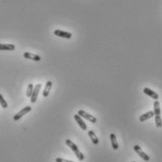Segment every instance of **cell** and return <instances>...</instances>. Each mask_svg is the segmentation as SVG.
<instances>
[{
  "label": "cell",
  "instance_id": "10",
  "mask_svg": "<svg viewBox=\"0 0 162 162\" xmlns=\"http://www.w3.org/2000/svg\"><path fill=\"white\" fill-rule=\"evenodd\" d=\"M154 115H155V113H154V112L149 111V112H147V113H144V114H141V115L140 116V118H139V119H140L141 122H144V121H146V120H148V119L152 118Z\"/></svg>",
  "mask_w": 162,
  "mask_h": 162
},
{
  "label": "cell",
  "instance_id": "8",
  "mask_svg": "<svg viewBox=\"0 0 162 162\" xmlns=\"http://www.w3.org/2000/svg\"><path fill=\"white\" fill-rule=\"evenodd\" d=\"M144 94H146L147 96H149L150 98H152V99H154L155 100H158V95L155 93V91H153L152 89H150V88H148V87H145V88H144Z\"/></svg>",
  "mask_w": 162,
  "mask_h": 162
},
{
  "label": "cell",
  "instance_id": "16",
  "mask_svg": "<svg viewBox=\"0 0 162 162\" xmlns=\"http://www.w3.org/2000/svg\"><path fill=\"white\" fill-rule=\"evenodd\" d=\"M155 120L157 127H162V119L160 117V115H155Z\"/></svg>",
  "mask_w": 162,
  "mask_h": 162
},
{
  "label": "cell",
  "instance_id": "7",
  "mask_svg": "<svg viewBox=\"0 0 162 162\" xmlns=\"http://www.w3.org/2000/svg\"><path fill=\"white\" fill-rule=\"evenodd\" d=\"M74 119L76 120V122L78 123V125L80 126V127L82 129V130H86L87 129V126H86V124L85 123V121H83L82 119V117L79 115V114H75L74 115Z\"/></svg>",
  "mask_w": 162,
  "mask_h": 162
},
{
  "label": "cell",
  "instance_id": "15",
  "mask_svg": "<svg viewBox=\"0 0 162 162\" xmlns=\"http://www.w3.org/2000/svg\"><path fill=\"white\" fill-rule=\"evenodd\" d=\"M154 113L155 115H160V105L158 100L154 102Z\"/></svg>",
  "mask_w": 162,
  "mask_h": 162
},
{
  "label": "cell",
  "instance_id": "13",
  "mask_svg": "<svg viewBox=\"0 0 162 162\" xmlns=\"http://www.w3.org/2000/svg\"><path fill=\"white\" fill-rule=\"evenodd\" d=\"M52 85H53V82H52L51 81H48V82H46V85H45V88H44L43 93H42L43 96H49V94H50V90H51V88H52Z\"/></svg>",
  "mask_w": 162,
  "mask_h": 162
},
{
  "label": "cell",
  "instance_id": "12",
  "mask_svg": "<svg viewBox=\"0 0 162 162\" xmlns=\"http://www.w3.org/2000/svg\"><path fill=\"white\" fill-rule=\"evenodd\" d=\"M15 46L13 44H3L0 43V51H13Z\"/></svg>",
  "mask_w": 162,
  "mask_h": 162
},
{
  "label": "cell",
  "instance_id": "5",
  "mask_svg": "<svg viewBox=\"0 0 162 162\" xmlns=\"http://www.w3.org/2000/svg\"><path fill=\"white\" fill-rule=\"evenodd\" d=\"M133 149H134V151L137 153L144 160H145V161H149V160H150V157H149L147 154H145L144 151H142L141 148L139 145H134Z\"/></svg>",
  "mask_w": 162,
  "mask_h": 162
},
{
  "label": "cell",
  "instance_id": "20",
  "mask_svg": "<svg viewBox=\"0 0 162 162\" xmlns=\"http://www.w3.org/2000/svg\"><path fill=\"white\" fill-rule=\"evenodd\" d=\"M132 162H135V161H132Z\"/></svg>",
  "mask_w": 162,
  "mask_h": 162
},
{
  "label": "cell",
  "instance_id": "4",
  "mask_svg": "<svg viewBox=\"0 0 162 162\" xmlns=\"http://www.w3.org/2000/svg\"><path fill=\"white\" fill-rule=\"evenodd\" d=\"M78 114H79L81 117H83L85 119H87L88 121H90L91 123H96V118L95 117V116L91 115L90 113L82 111V110H80V111H78Z\"/></svg>",
  "mask_w": 162,
  "mask_h": 162
},
{
  "label": "cell",
  "instance_id": "17",
  "mask_svg": "<svg viewBox=\"0 0 162 162\" xmlns=\"http://www.w3.org/2000/svg\"><path fill=\"white\" fill-rule=\"evenodd\" d=\"M34 90V85L33 83H29L28 86H27V96H31L32 92Z\"/></svg>",
  "mask_w": 162,
  "mask_h": 162
},
{
  "label": "cell",
  "instance_id": "2",
  "mask_svg": "<svg viewBox=\"0 0 162 162\" xmlns=\"http://www.w3.org/2000/svg\"><path fill=\"white\" fill-rule=\"evenodd\" d=\"M31 110L32 108L30 106H27V107H24V109H22L20 112L17 113L14 116H13V120L14 121H18V120H20L24 115H25L27 113H28L29 112H31Z\"/></svg>",
  "mask_w": 162,
  "mask_h": 162
},
{
  "label": "cell",
  "instance_id": "11",
  "mask_svg": "<svg viewBox=\"0 0 162 162\" xmlns=\"http://www.w3.org/2000/svg\"><path fill=\"white\" fill-rule=\"evenodd\" d=\"M110 138H111V141H112V146H113V149L114 150H117L119 148V145H118V142H117V140H116V136L115 134L112 133L110 135Z\"/></svg>",
  "mask_w": 162,
  "mask_h": 162
},
{
  "label": "cell",
  "instance_id": "1",
  "mask_svg": "<svg viewBox=\"0 0 162 162\" xmlns=\"http://www.w3.org/2000/svg\"><path fill=\"white\" fill-rule=\"evenodd\" d=\"M66 144H67L68 147H70L71 150H72V151L75 153L77 158L79 159L80 161H82V160L85 159V155H83V154L79 150V148H78V146L74 144V142H72L70 140H67V141H66Z\"/></svg>",
  "mask_w": 162,
  "mask_h": 162
},
{
  "label": "cell",
  "instance_id": "18",
  "mask_svg": "<svg viewBox=\"0 0 162 162\" xmlns=\"http://www.w3.org/2000/svg\"><path fill=\"white\" fill-rule=\"evenodd\" d=\"M0 105H1V107L4 108V109L8 108V103H7V101L4 99V98L2 96L1 94H0Z\"/></svg>",
  "mask_w": 162,
  "mask_h": 162
},
{
  "label": "cell",
  "instance_id": "19",
  "mask_svg": "<svg viewBox=\"0 0 162 162\" xmlns=\"http://www.w3.org/2000/svg\"><path fill=\"white\" fill-rule=\"evenodd\" d=\"M55 162H73V161H69V160H67V159H64L62 158H57L55 159Z\"/></svg>",
  "mask_w": 162,
  "mask_h": 162
},
{
  "label": "cell",
  "instance_id": "3",
  "mask_svg": "<svg viewBox=\"0 0 162 162\" xmlns=\"http://www.w3.org/2000/svg\"><path fill=\"white\" fill-rule=\"evenodd\" d=\"M40 89H41V85H40V83H38V85H35L33 92H32V95L30 96L31 103H35L37 101L38 96V93H40Z\"/></svg>",
  "mask_w": 162,
  "mask_h": 162
},
{
  "label": "cell",
  "instance_id": "6",
  "mask_svg": "<svg viewBox=\"0 0 162 162\" xmlns=\"http://www.w3.org/2000/svg\"><path fill=\"white\" fill-rule=\"evenodd\" d=\"M54 34L57 37H60V38H71L72 37V34L70 33V32H67V31H62V30H59V29H56L54 31Z\"/></svg>",
  "mask_w": 162,
  "mask_h": 162
},
{
  "label": "cell",
  "instance_id": "14",
  "mask_svg": "<svg viewBox=\"0 0 162 162\" xmlns=\"http://www.w3.org/2000/svg\"><path fill=\"white\" fill-rule=\"evenodd\" d=\"M88 136L90 137V139H91L92 142L94 144H99V138L96 137V135L95 134V132L93 130H89L88 131Z\"/></svg>",
  "mask_w": 162,
  "mask_h": 162
},
{
  "label": "cell",
  "instance_id": "9",
  "mask_svg": "<svg viewBox=\"0 0 162 162\" xmlns=\"http://www.w3.org/2000/svg\"><path fill=\"white\" fill-rule=\"evenodd\" d=\"M24 57L27 58V59H30V60H34V61H40L41 60V57L38 54H31V53H24Z\"/></svg>",
  "mask_w": 162,
  "mask_h": 162
}]
</instances>
